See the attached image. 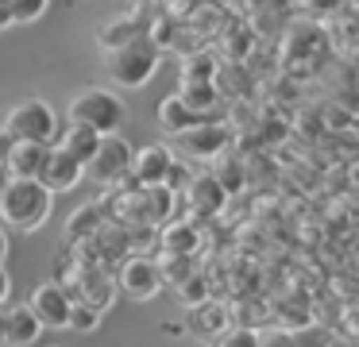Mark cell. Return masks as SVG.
Here are the masks:
<instances>
[{
	"instance_id": "1",
	"label": "cell",
	"mask_w": 359,
	"mask_h": 347,
	"mask_svg": "<svg viewBox=\"0 0 359 347\" xmlns=\"http://www.w3.org/2000/svg\"><path fill=\"white\" fill-rule=\"evenodd\" d=\"M332 58V43H328V27L317 20H297L282 35V66L297 77H313L325 69Z\"/></svg>"
},
{
	"instance_id": "2",
	"label": "cell",
	"mask_w": 359,
	"mask_h": 347,
	"mask_svg": "<svg viewBox=\"0 0 359 347\" xmlns=\"http://www.w3.org/2000/svg\"><path fill=\"white\" fill-rule=\"evenodd\" d=\"M50 205H55V193L39 177H12L0 189V216H4V224H12L20 231L43 228L50 216Z\"/></svg>"
},
{
	"instance_id": "3",
	"label": "cell",
	"mask_w": 359,
	"mask_h": 347,
	"mask_svg": "<svg viewBox=\"0 0 359 347\" xmlns=\"http://www.w3.org/2000/svg\"><path fill=\"white\" fill-rule=\"evenodd\" d=\"M70 123H81V128L97 131V135H120V128L128 123V104L109 89H86L70 100L66 108Z\"/></svg>"
},
{
	"instance_id": "4",
	"label": "cell",
	"mask_w": 359,
	"mask_h": 347,
	"mask_svg": "<svg viewBox=\"0 0 359 347\" xmlns=\"http://www.w3.org/2000/svg\"><path fill=\"white\" fill-rule=\"evenodd\" d=\"M158 62H163V46L155 43L151 35L135 39V43L120 46V50H109V77L116 85H124V89H140V85H147L151 77L158 74Z\"/></svg>"
},
{
	"instance_id": "5",
	"label": "cell",
	"mask_w": 359,
	"mask_h": 347,
	"mask_svg": "<svg viewBox=\"0 0 359 347\" xmlns=\"http://www.w3.org/2000/svg\"><path fill=\"white\" fill-rule=\"evenodd\" d=\"M66 293L70 301H89L93 308H109L116 301V274L101 262H81L70 254V274H66Z\"/></svg>"
},
{
	"instance_id": "6",
	"label": "cell",
	"mask_w": 359,
	"mask_h": 347,
	"mask_svg": "<svg viewBox=\"0 0 359 347\" xmlns=\"http://www.w3.org/2000/svg\"><path fill=\"white\" fill-rule=\"evenodd\" d=\"M4 131H8L16 143H47L55 147L58 139V116L47 100H24L8 112L4 120Z\"/></svg>"
},
{
	"instance_id": "7",
	"label": "cell",
	"mask_w": 359,
	"mask_h": 347,
	"mask_svg": "<svg viewBox=\"0 0 359 347\" xmlns=\"http://www.w3.org/2000/svg\"><path fill=\"white\" fill-rule=\"evenodd\" d=\"M132 158H135V151L128 147L124 135H104L97 154H93V162L86 166V174L97 185H104V189H116L124 177H132Z\"/></svg>"
},
{
	"instance_id": "8",
	"label": "cell",
	"mask_w": 359,
	"mask_h": 347,
	"mask_svg": "<svg viewBox=\"0 0 359 347\" xmlns=\"http://www.w3.org/2000/svg\"><path fill=\"white\" fill-rule=\"evenodd\" d=\"M163 285H166V278L155 254H128L124 262H116V290L128 293V297L151 301Z\"/></svg>"
},
{
	"instance_id": "9",
	"label": "cell",
	"mask_w": 359,
	"mask_h": 347,
	"mask_svg": "<svg viewBox=\"0 0 359 347\" xmlns=\"http://www.w3.org/2000/svg\"><path fill=\"white\" fill-rule=\"evenodd\" d=\"M182 151L189 154V158H205V162H217L220 154L232 147V128L220 120H201L197 128H189L186 135H178Z\"/></svg>"
},
{
	"instance_id": "10",
	"label": "cell",
	"mask_w": 359,
	"mask_h": 347,
	"mask_svg": "<svg viewBox=\"0 0 359 347\" xmlns=\"http://www.w3.org/2000/svg\"><path fill=\"white\" fill-rule=\"evenodd\" d=\"M325 27H328L332 54H340L344 62H355L359 66V0H348L340 12H332Z\"/></svg>"
},
{
	"instance_id": "11",
	"label": "cell",
	"mask_w": 359,
	"mask_h": 347,
	"mask_svg": "<svg viewBox=\"0 0 359 347\" xmlns=\"http://www.w3.org/2000/svg\"><path fill=\"white\" fill-rule=\"evenodd\" d=\"M27 305H32V313L39 316L43 328H70V293H66V285L58 282H43L39 290L27 297Z\"/></svg>"
},
{
	"instance_id": "12",
	"label": "cell",
	"mask_w": 359,
	"mask_h": 347,
	"mask_svg": "<svg viewBox=\"0 0 359 347\" xmlns=\"http://www.w3.org/2000/svg\"><path fill=\"white\" fill-rule=\"evenodd\" d=\"M201 243L205 239H201L197 220H186V216H174L170 224L158 228V247H163V254H170V259H197Z\"/></svg>"
},
{
	"instance_id": "13",
	"label": "cell",
	"mask_w": 359,
	"mask_h": 347,
	"mask_svg": "<svg viewBox=\"0 0 359 347\" xmlns=\"http://www.w3.org/2000/svg\"><path fill=\"white\" fill-rule=\"evenodd\" d=\"M81 177H86V162L74 158V154L62 151V147H50L39 182L47 185L50 193H66V189H74V185H81Z\"/></svg>"
},
{
	"instance_id": "14",
	"label": "cell",
	"mask_w": 359,
	"mask_h": 347,
	"mask_svg": "<svg viewBox=\"0 0 359 347\" xmlns=\"http://www.w3.org/2000/svg\"><path fill=\"white\" fill-rule=\"evenodd\" d=\"M174 166V151L163 143H151L143 151H135L132 158V185H166Z\"/></svg>"
},
{
	"instance_id": "15",
	"label": "cell",
	"mask_w": 359,
	"mask_h": 347,
	"mask_svg": "<svg viewBox=\"0 0 359 347\" xmlns=\"http://www.w3.org/2000/svg\"><path fill=\"white\" fill-rule=\"evenodd\" d=\"M182 197H186V205L194 216H220L228 205V189L212 174H194V182L186 185Z\"/></svg>"
},
{
	"instance_id": "16",
	"label": "cell",
	"mask_w": 359,
	"mask_h": 347,
	"mask_svg": "<svg viewBox=\"0 0 359 347\" xmlns=\"http://www.w3.org/2000/svg\"><path fill=\"white\" fill-rule=\"evenodd\" d=\"M186 328L194 332L197 339H217V336H224V332L232 328V308H228L224 301L205 297L201 305H194V308H189Z\"/></svg>"
},
{
	"instance_id": "17",
	"label": "cell",
	"mask_w": 359,
	"mask_h": 347,
	"mask_svg": "<svg viewBox=\"0 0 359 347\" xmlns=\"http://www.w3.org/2000/svg\"><path fill=\"white\" fill-rule=\"evenodd\" d=\"M143 35H147V20H143L140 12H124V15H116V20L104 23L101 35H97V43H101V50L109 54V50H120V46L143 39Z\"/></svg>"
},
{
	"instance_id": "18",
	"label": "cell",
	"mask_w": 359,
	"mask_h": 347,
	"mask_svg": "<svg viewBox=\"0 0 359 347\" xmlns=\"http://www.w3.org/2000/svg\"><path fill=\"white\" fill-rule=\"evenodd\" d=\"M205 116H197L194 108L186 104V100L178 97V93H170V97H163L158 100V128L166 131V135H186L189 128H197V123H201Z\"/></svg>"
},
{
	"instance_id": "19",
	"label": "cell",
	"mask_w": 359,
	"mask_h": 347,
	"mask_svg": "<svg viewBox=\"0 0 359 347\" xmlns=\"http://www.w3.org/2000/svg\"><path fill=\"white\" fill-rule=\"evenodd\" d=\"M39 336H43V324H39V316L32 313V305H16V308L4 313V343L27 347Z\"/></svg>"
},
{
	"instance_id": "20",
	"label": "cell",
	"mask_w": 359,
	"mask_h": 347,
	"mask_svg": "<svg viewBox=\"0 0 359 347\" xmlns=\"http://www.w3.org/2000/svg\"><path fill=\"white\" fill-rule=\"evenodd\" d=\"M109 220L104 216V205H97V200H86V205H78L74 208V216L66 220V228H62V239L66 243H86L89 236H93L101 224Z\"/></svg>"
},
{
	"instance_id": "21",
	"label": "cell",
	"mask_w": 359,
	"mask_h": 347,
	"mask_svg": "<svg viewBox=\"0 0 359 347\" xmlns=\"http://www.w3.org/2000/svg\"><path fill=\"white\" fill-rule=\"evenodd\" d=\"M50 147L47 143H16L8 154V174L12 177H39Z\"/></svg>"
},
{
	"instance_id": "22",
	"label": "cell",
	"mask_w": 359,
	"mask_h": 347,
	"mask_svg": "<svg viewBox=\"0 0 359 347\" xmlns=\"http://www.w3.org/2000/svg\"><path fill=\"white\" fill-rule=\"evenodd\" d=\"M55 147L70 151L74 158H81L89 166V162H93V154H97V147H101V135H97V131H89V128H81V123H70V128L58 135Z\"/></svg>"
},
{
	"instance_id": "23",
	"label": "cell",
	"mask_w": 359,
	"mask_h": 347,
	"mask_svg": "<svg viewBox=\"0 0 359 347\" xmlns=\"http://www.w3.org/2000/svg\"><path fill=\"white\" fill-rule=\"evenodd\" d=\"M220 77V62L217 54L209 50H194L186 54V62H182V85H194V81H217Z\"/></svg>"
},
{
	"instance_id": "24",
	"label": "cell",
	"mask_w": 359,
	"mask_h": 347,
	"mask_svg": "<svg viewBox=\"0 0 359 347\" xmlns=\"http://www.w3.org/2000/svg\"><path fill=\"white\" fill-rule=\"evenodd\" d=\"M178 97L186 100V104L194 108L197 116H209L212 108L220 104V85H217V81H194V85H182Z\"/></svg>"
},
{
	"instance_id": "25",
	"label": "cell",
	"mask_w": 359,
	"mask_h": 347,
	"mask_svg": "<svg viewBox=\"0 0 359 347\" xmlns=\"http://www.w3.org/2000/svg\"><path fill=\"white\" fill-rule=\"evenodd\" d=\"M212 177H217V182L228 189V197H232V193L243 189V162H236V154L224 151V154L217 158V170H212Z\"/></svg>"
},
{
	"instance_id": "26",
	"label": "cell",
	"mask_w": 359,
	"mask_h": 347,
	"mask_svg": "<svg viewBox=\"0 0 359 347\" xmlns=\"http://www.w3.org/2000/svg\"><path fill=\"white\" fill-rule=\"evenodd\" d=\"M217 347H263V332L251 324H236L224 336H217Z\"/></svg>"
},
{
	"instance_id": "27",
	"label": "cell",
	"mask_w": 359,
	"mask_h": 347,
	"mask_svg": "<svg viewBox=\"0 0 359 347\" xmlns=\"http://www.w3.org/2000/svg\"><path fill=\"white\" fill-rule=\"evenodd\" d=\"M178 297L186 301V308L201 305V301L209 297V282H205V274H189V278H182V282H178Z\"/></svg>"
},
{
	"instance_id": "28",
	"label": "cell",
	"mask_w": 359,
	"mask_h": 347,
	"mask_svg": "<svg viewBox=\"0 0 359 347\" xmlns=\"http://www.w3.org/2000/svg\"><path fill=\"white\" fill-rule=\"evenodd\" d=\"M97 324H101V308H93L89 301H74V305H70V328L93 332Z\"/></svg>"
},
{
	"instance_id": "29",
	"label": "cell",
	"mask_w": 359,
	"mask_h": 347,
	"mask_svg": "<svg viewBox=\"0 0 359 347\" xmlns=\"http://www.w3.org/2000/svg\"><path fill=\"white\" fill-rule=\"evenodd\" d=\"M43 12H47V0H12V15H16V23H35Z\"/></svg>"
},
{
	"instance_id": "30",
	"label": "cell",
	"mask_w": 359,
	"mask_h": 347,
	"mask_svg": "<svg viewBox=\"0 0 359 347\" xmlns=\"http://www.w3.org/2000/svg\"><path fill=\"white\" fill-rule=\"evenodd\" d=\"M189 182H194V174H189V166H186V162H178V158H174V166H170V177H166V185H170V189L182 197Z\"/></svg>"
},
{
	"instance_id": "31",
	"label": "cell",
	"mask_w": 359,
	"mask_h": 347,
	"mask_svg": "<svg viewBox=\"0 0 359 347\" xmlns=\"http://www.w3.org/2000/svg\"><path fill=\"white\" fill-rule=\"evenodd\" d=\"M263 347H302V343L294 339V332H290V328H282V332H271V336L263 332Z\"/></svg>"
},
{
	"instance_id": "32",
	"label": "cell",
	"mask_w": 359,
	"mask_h": 347,
	"mask_svg": "<svg viewBox=\"0 0 359 347\" xmlns=\"http://www.w3.org/2000/svg\"><path fill=\"white\" fill-rule=\"evenodd\" d=\"M16 27V15H12V0H0V31Z\"/></svg>"
},
{
	"instance_id": "33",
	"label": "cell",
	"mask_w": 359,
	"mask_h": 347,
	"mask_svg": "<svg viewBox=\"0 0 359 347\" xmlns=\"http://www.w3.org/2000/svg\"><path fill=\"white\" fill-rule=\"evenodd\" d=\"M12 147H16V139L8 135V131L0 128V162H8V154H12Z\"/></svg>"
},
{
	"instance_id": "34",
	"label": "cell",
	"mask_w": 359,
	"mask_h": 347,
	"mask_svg": "<svg viewBox=\"0 0 359 347\" xmlns=\"http://www.w3.org/2000/svg\"><path fill=\"white\" fill-rule=\"evenodd\" d=\"M325 347H359V343H355L351 336H328V339H325Z\"/></svg>"
},
{
	"instance_id": "35",
	"label": "cell",
	"mask_w": 359,
	"mask_h": 347,
	"mask_svg": "<svg viewBox=\"0 0 359 347\" xmlns=\"http://www.w3.org/2000/svg\"><path fill=\"white\" fill-rule=\"evenodd\" d=\"M8 293H12V282H8V274H4V266H0V305L8 301Z\"/></svg>"
},
{
	"instance_id": "36",
	"label": "cell",
	"mask_w": 359,
	"mask_h": 347,
	"mask_svg": "<svg viewBox=\"0 0 359 347\" xmlns=\"http://www.w3.org/2000/svg\"><path fill=\"white\" fill-rule=\"evenodd\" d=\"M4 259H8V236H4V228H0V266H4Z\"/></svg>"
},
{
	"instance_id": "37",
	"label": "cell",
	"mask_w": 359,
	"mask_h": 347,
	"mask_svg": "<svg viewBox=\"0 0 359 347\" xmlns=\"http://www.w3.org/2000/svg\"><path fill=\"white\" fill-rule=\"evenodd\" d=\"M8 182H12V174H8V162H0V189H4Z\"/></svg>"
},
{
	"instance_id": "38",
	"label": "cell",
	"mask_w": 359,
	"mask_h": 347,
	"mask_svg": "<svg viewBox=\"0 0 359 347\" xmlns=\"http://www.w3.org/2000/svg\"><path fill=\"white\" fill-rule=\"evenodd\" d=\"M0 343H4V313H0Z\"/></svg>"
},
{
	"instance_id": "39",
	"label": "cell",
	"mask_w": 359,
	"mask_h": 347,
	"mask_svg": "<svg viewBox=\"0 0 359 347\" xmlns=\"http://www.w3.org/2000/svg\"><path fill=\"white\" fill-rule=\"evenodd\" d=\"M355 270H359V259H355Z\"/></svg>"
}]
</instances>
